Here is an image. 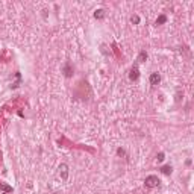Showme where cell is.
<instances>
[{"label": "cell", "instance_id": "cell-1", "mask_svg": "<svg viewBox=\"0 0 194 194\" xmlns=\"http://www.w3.org/2000/svg\"><path fill=\"white\" fill-rule=\"evenodd\" d=\"M159 184H161V180H159V178H158V176H155V174L147 176V178H146V180H144L146 188H156V187H159Z\"/></svg>", "mask_w": 194, "mask_h": 194}, {"label": "cell", "instance_id": "cell-2", "mask_svg": "<svg viewBox=\"0 0 194 194\" xmlns=\"http://www.w3.org/2000/svg\"><path fill=\"white\" fill-rule=\"evenodd\" d=\"M58 170H59V176H61V179L62 180H67L68 179V165L67 164H61L59 167H58Z\"/></svg>", "mask_w": 194, "mask_h": 194}, {"label": "cell", "instance_id": "cell-3", "mask_svg": "<svg viewBox=\"0 0 194 194\" xmlns=\"http://www.w3.org/2000/svg\"><path fill=\"white\" fill-rule=\"evenodd\" d=\"M140 78V70H138V65H132V68L129 70V79H131L132 82L138 80Z\"/></svg>", "mask_w": 194, "mask_h": 194}, {"label": "cell", "instance_id": "cell-4", "mask_svg": "<svg viewBox=\"0 0 194 194\" xmlns=\"http://www.w3.org/2000/svg\"><path fill=\"white\" fill-rule=\"evenodd\" d=\"M62 73H64L65 78H71V76H73V65H71V62H65V64H64Z\"/></svg>", "mask_w": 194, "mask_h": 194}, {"label": "cell", "instance_id": "cell-5", "mask_svg": "<svg viewBox=\"0 0 194 194\" xmlns=\"http://www.w3.org/2000/svg\"><path fill=\"white\" fill-rule=\"evenodd\" d=\"M149 80H150L152 85H158V84L161 82V74H159V73H152L150 78H149Z\"/></svg>", "mask_w": 194, "mask_h": 194}, {"label": "cell", "instance_id": "cell-6", "mask_svg": "<svg viewBox=\"0 0 194 194\" xmlns=\"http://www.w3.org/2000/svg\"><path fill=\"white\" fill-rule=\"evenodd\" d=\"M105 15H106V11H105L103 8L94 11V18H97V20H103V18H105Z\"/></svg>", "mask_w": 194, "mask_h": 194}, {"label": "cell", "instance_id": "cell-7", "mask_svg": "<svg viewBox=\"0 0 194 194\" xmlns=\"http://www.w3.org/2000/svg\"><path fill=\"white\" fill-rule=\"evenodd\" d=\"M0 188L3 190V193H2V194H11V193H12V187L6 185L5 182H0Z\"/></svg>", "mask_w": 194, "mask_h": 194}, {"label": "cell", "instance_id": "cell-8", "mask_svg": "<svg viewBox=\"0 0 194 194\" xmlns=\"http://www.w3.org/2000/svg\"><path fill=\"white\" fill-rule=\"evenodd\" d=\"M137 61H138V62H146V61H147V52H146V50L140 52V55H138V58H137Z\"/></svg>", "mask_w": 194, "mask_h": 194}, {"label": "cell", "instance_id": "cell-9", "mask_svg": "<svg viewBox=\"0 0 194 194\" xmlns=\"http://www.w3.org/2000/svg\"><path fill=\"white\" fill-rule=\"evenodd\" d=\"M161 172H162L164 174L170 176V174H172V172H173V167H172V165H164V167H161Z\"/></svg>", "mask_w": 194, "mask_h": 194}, {"label": "cell", "instance_id": "cell-10", "mask_svg": "<svg viewBox=\"0 0 194 194\" xmlns=\"http://www.w3.org/2000/svg\"><path fill=\"white\" fill-rule=\"evenodd\" d=\"M167 21V15H164V14H161L159 17L156 18V26H159V25H164V23Z\"/></svg>", "mask_w": 194, "mask_h": 194}, {"label": "cell", "instance_id": "cell-11", "mask_svg": "<svg viewBox=\"0 0 194 194\" xmlns=\"http://www.w3.org/2000/svg\"><path fill=\"white\" fill-rule=\"evenodd\" d=\"M112 50H114V53L117 55V58H118V59H121V55H120V52H118V47H117V44H115V43L112 44Z\"/></svg>", "mask_w": 194, "mask_h": 194}, {"label": "cell", "instance_id": "cell-12", "mask_svg": "<svg viewBox=\"0 0 194 194\" xmlns=\"http://www.w3.org/2000/svg\"><path fill=\"white\" fill-rule=\"evenodd\" d=\"M131 23H132V25H138V23H140V17L138 15H132L131 17Z\"/></svg>", "mask_w": 194, "mask_h": 194}, {"label": "cell", "instance_id": "cell-13", "mask_svg": "<svg viewBox=\"0 0 194 194\" xmlns=\"http://www.w3.org/2000/svg\"><path fill=\"white\" fill-rule=\"evenodd\" d=\"M156 159L159 161V162H161V161H164V153H162V152H161V153H158V155H156Z\"/></svg>", "mask_w": 194, "mask_h": 194}, {"label": "cell", "instance_id": "cell-14", "mask_svg": "<svg viewBox=\"0 0 194 194\" xmlns=\"http://www.w3.org/2000/svg\"><path fill=\"white\" fill-rule=\"evenodd\" d=\"M180 96H184V93L180 94V91H178V94H176V102H180Z\"/></svg>", "mask_w": 194, "mask_h": 194}, {"label": "cell", "instance_id": "cell-15", "mask_svg": "<svg viewBox=\"0 0 194 194\" xmlns=\"http://www.w3.org/2000/svg\"><path fill=\"white\" fill-rule=\"evenodd\" d=\"M117 153H118L120 156H125L126 153H125V150H123V149H117Z\"/></svg>", "mask_w": 194, "mask_h": 194}, {"label": "cell", "instance_id": "cell-16", "mask_svg": "<svg viewBox=\"0 0 194 194\" xmlns=\"http://www.w3.org/2000/svg\"><path fill=\"white\" fill-rule=\"evenodd\" d=\"M0 59H2V55H0Z\"/></svg>", "mask_w": 194, "mask_h": 194}]
</instances>
